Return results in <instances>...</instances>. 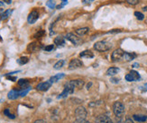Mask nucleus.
I'll list each match as a JSON object with an SVG mask.
<instances>
[{"label":"nucleus","mask_w":147,"mask_h":123,"mask_svg":"<svg viewBox=\"0 0 147 123\" xmlns=\"http://www.w3.org/2000/svg\"><path fill=\"white\" fill-rule=\"evenodd\" d=\"M52 86V83L50 81H47V82H42V83H40L39 85L36 86V89L38 91H42V92H44V91H47V90L51 87Z\"/></svg>","instance_id":"nucleus-10"},{"label":"nucleus","mask_w":147,"mask_h":123,"mask_svg":"<svg viewBox=\"0 0 147 123\" xmlns=\"http://www.w3.org/2000/svg\"><path fill=\"white\" fill-rule=\"evenodd\" d=\"M75 114L79 119H85L88 115V112L84 107H79L75 111Z\"/></svg>","instance_id":"nucleus-8"},{"label":"nucleus","mask_w":147,"mask_h":123,"mask_svg":"<svg viewBox=\"0 0 147 123\" xmlns=\"http://www.w3.org/2000/svg\"><path fill=\"white\" fill-rule=\"evenodd\" d=\"M66 39L71 41L72 44L76 45V46H77V45H80L82 43L81 39L80 37H77L74 33H71V32H69V33H68L66 35Z\"/></svg>","instance_id":"nucleus-5"},{"label":"nucleus","mask_w":147,"mask_h":123,"mask_svg":"<svg viewBox=\"0 0 147 123\" xmlns=\"http://www.w3.org/2000/svg\"><path fill=\"white\" fill-rule=\"evenodd\" d=\"M64 76V75L63 74H58V75H56V76H52L50 78V82L51 83H55V82H57V81H59L61 78H62V77Z\"/></svg>","instance_id":"nucleus-22"},{"label":"nucleus","mask_w":147,"mask_h":123,"mask_svg":"<svg viewBox=\"0 0 147 123\" xmlns=\"http://www.w3.org/2000/svg\"><path fill=\"white\" fill-rule=\"evenodd\" d=\"M96 123H113L111 119L107 115H100L96 119Z\"/></svg>","instance_id":"nucleus-11"},{"label":"nucleus","mask_w":147,"mask_h":123,"mask_svg":"<svg viewBox=\"0 0 147 123\" xmlns=\"http://www.w3.org/2000/svg\"><path fill=\"white\" fill-rule=\"evenodd\" d=\"M7 97H8V99H10V100H16V99L18 98V97H20V95H19V92L18 91H16V90H12V91H10L8 93Z\"/></svg>","instance_id":"nucleus-15"},{"label":"nucleus","mask_w":147,"mask_h":123,"mask_svg":"<svg viewBox=\"0 0 147 123\" xmlns=\"http://www.w3.org/2000/svg\"><path fill=\"white\" fill-rule=\"evenodd\" d=\"M133 118L135 120L139 121V122H144L147 120V116L145 115H134Z\"/></svg>","instance_id":"nucleus-21"},{"label":"nucleus","mask_w":147,"mask_h":123,"mask_svg":"<svg viewBox=\"0 0 147 123\" xmlns=\"http://www.w3.org/2000/svg\"><path fill=\"white\" fill-rule=\"evenodd\" d=\"M110 48H111V45L106 41H98L94 45V49L98 51H100V52H105V51H107L108 49H110Z\"/></svg>","instance_id":"nucleus-1"},{"label":"nucleus","mask_w":147,"mask_h":123,"mask_svg":"<svg viewBox=\"0 0 147 123\" xmlns=\"http://www.w3.org/2000/svg\"><path fill=\"white\" fill-rule=\"evenodd\" d=\"M80 56L81 57H84V59H92V57H94V54L92 51L90 50H84V51H82V52L80 54Z\"/></svg>","instance_id":"nucleus-13"},{"label":"nucleus","mask_w":147,"mask_h":123,"mask_svg":"<svg viewBox=\"0 0 147 123\" xmlns=\"http://www.w3.org/2000/svg\"><path fill=\"white\" fill-rule=\"evenodd\" d=\"M94 1V0H83V4H90Z\"/></svg>","instance_id":"nucleus-35"},{"label":"nucleus","mask_w":147,"mask_h":123,"mask_svg":"<svg viewBox=\"0 0 147 123\" xmlns=\"http://www.w3.org/2000/svg\"><path fill=\"white\" fill-rule=\"evenodd\" d=\"M145 86H147V84H145Z\"/></svg>","instance_id":"nucleus-48"},{"label":"nucleus","mask_w":147,"mask_h":123,"mask_svg":"<svg viewBox=\"0 0 147 123\" xmlns=\"http://www.w3.org/2000/svg\"><path fill=\"white\" fill-rule=\"evenodd\" d=\"M136 57V55L134 54V53H126V52H125L124 56H123V59L125 61H131V60H133L134 59H135Z\"/></svg>","instance_id":"nucleus-19"},{"label":"nucleus","mask_w":147,"mask_h":123,"mask_svg":"<svg viewBox=\"0 0 147 123\" xmlns=\"http://www.w3.org/2000/svg\"><path fill=\"white\" fill-rule=\"evenodd\" d=\"M120 123H123V122H120Z\"/></svg>","instance_id":"nucleus-49"},{"label":"nucleus","mask_w":147,"mask_h":123,"mask_svg":"<svg viewBox=\"0 0 147 123\" xmlns=\"http://www.w3.org/2000/svg\"><path fill=\"white\" fill-rule=\"evenodd\" d=\"M74 89H75V87L71 85V82H68L66 85H65V86H64V90H63L62 93L58 96V98L59 99H61V98H65V97H67L69 94H73Z\"/></svg>","instance_id":"nucleus-3"},{"label":"nucleus","mask_w":147,"mask_h":123,"mask_svg":"<svg viewBox=\"0 0 147 123\" xmlns=\"http://www.w3.org/2000/svg\"><path fill=\"white\" fill-rule=\"evenodd\" d=\"M28 61H29V59L27 57H20V59H17V63L20 64V65H24V64H26Z\"/></svg>","instance_id":"nucleus-25"},{"label":"nucleus","mask_w":147,"mask_h":123,"mask_svg":"<svg viewBox=\"0 0 147 123\" xmlns=\"http://www.w3.org/2000/svg\"><path fill=\"white\" fill-rule=\"evenodd\" d=\"M89 29L88 27H84V28H80L78 30H76V33L80 35V36H83V35H85L87 34L88 32Z\"/></svg>","instance_id":"nucleus-20"},{"label":"nucleus","mask_w":147,"mask_h":123,"mask_svg":"<svg viewBox=\"0 0 147 123\" xmlns=\"http://www.w3.org/2000/svg\"><path fill=\"white\" fill-rule=\"evenodd\" d=\"M133 67H134V68H138V67H139V64H138V63H135V64L133 65Z\"/></svg>","instance_id":"nucleus-42"},{"label":"nucleus","mask_w":147,"mask_h":123,"mask_svg":"<svg viewBox=\"0 0 147 123\" xmlns=\"http://www.w3.org/2000/svg\"><path fill=\"white\" fill-rule=\"evenodd\" d=\"M2 41V38H1V36H0V41Z\"/></svg>","instance_id":"nucleus-47"},{"label":"nucleus","mask_w":147,"mask_h":123,"mask_svg":"<svg viewBox=\"0 0 147 123\" xmlns=\"http://www.w3.org/2000/svg\"><path fill=\"white\" fill-rule=\"evenodd\" d=\"M46 5L48 6L49 8L53 9L55 7V2L53 1V0H49V1L46 3Z\"/></svg>","instance_id":"nucleus-29"},{"label":"nucleus","mask_w":147,"mask_h":123,"mask_svg":"<svg viewBox=\"0 0 147 123\" xmlns=\"http://www.w3.org/2000/svg\"><path fill=\"white\" fill-rule=\"evenodd\" d=\"M113 111H114L115 115H116L117 118H120V117H122L125 112V106L122 102H116L113 105Z\"/></svg>","instance_id":"nucleus-2"},{"label":"nucleus","mask_w":147,"mask_h":123,"mask_svg":"<svg viewBox=\"0 0 147 123\" xmlns=\"http://www.w3.org/2000/svg\"><path fill=\"white\" fill-rule=\"evenodd\" d=\"M43 35H44V31H39L36 32V33L34 34V37L35 38H41Z\"/></svg>","instance_id":"nucleus-33"},{"label":"nucleus","mask_w":147,"mask_h":123,"mask_svg":"<svg viewBox=\"0 0 147 123\" xmlns=\"http://www.w3.org/2000/svg\"><path fill=\"white\" fill-rule=\"evenodd\" d=\"M34 123H46V121L43 120H37L34 121Z\"/></svg>","instance_id":"nucleus-37"},{"label":"nucleus","mask_w":147,"mask_h":123,"mask_svg":"<svg viewBox=\"0 0 147 123\" xmlns=\"http://www.w3.org/2000/svg\"><path fill=\"white\" fill-rule=\"evenodd\" d=\"M31 90V87H29V88H27V89H24V90H22V91H19V95H20L21 97H23V96H25L27 94H28V92Z\"/></svg>","instance_id":"nucleus-27"},{"label":"nucleus","mask_w":147,"mask_h":123,"mask_svg":"<svg viewBox=\"0 0 147 123\" xmlns=\"http://www.w3.org/2000/svg\"><path fill=\"white\" fill-rule=\"evenodd\" d=\"M54 49H55V46H54V45H48V46H46L45 48H44V50H45V51H48V52H50V51H53Z\"/></svg>","instance_id":"nucleus-31"},{"label":"nucleus","mask_w":147,"mask_h":123,"mask_svg":"<svg viewBox=\"0 0 147 123\" xmlns=\"http://www.w3.org/2000/svg\"><path fill=\"white\" fill-rule=\"evenodd\" d=\"M4 1H5L6 4H8V5H10V4L12 3V0H4Z\"/></svg>","instance_id":"nucleus-41"},{"label":"nucleus","mask_w":147,"mask_h":123,"mask_svg":"<svg viewBox=\"0 0 147 123\" xmlns=\"http://www.w3.org/2000/svg\"><path fill=\"white\" fill-rule=\"evenodd\" d=\"M143 10L144 11H147V6H144V7L143 8Z\"/></svg>","instance_id":"nucleus-45"},{"label":"nucleus","mask_w":147,"mask_h":123,"mask_svg":"<svg viewBox=\"0 0 147 123\" xmlns=\"http://www.w3.org/2000/svg\"><path fill=\"white\" fill-rule=\"evenodd\" d=\"M124 53L125 51H123L121 49H117L114 51V52L112 53V61L114 62H117V61H119L120 59H123V56H124Z\"/></svg>","instance_id":"nucleus-6"},{"label":"nucleus","mask_w":147,"mask_h":123,"mask_svg":"<svg viewBox=\"0 0 147 123\" xmlns=\"http://www.w3.org/2000/svg\"><path fill=\"white\" fill-rule=\"evenodd\" d=\"M125 123H135V122H134L131 119H129V118H128V119H126V120H125Z\"/></svg>","instance_id":"nucleus-40"},{"label":"nucleus","mask_w":147,"mask_h":123,"mask_svg":"<svg viewBox=\"0 0 147 123\" xmlns=\"http://www.w3.org/2000/svg\"><path fill=\"white\" fill-rule=\"evenodd\" d=\"M69 82H71V85H72L74 87L81 88L83 86H84V81H83V80H80V79L71 80V81H69Z\"/></svg>","instance_id":"nucleus-16"},{"label":"nucleus","mask_w":147,"mask_h":123,"mask_svg":"<svg viewBox=\"0 0 147 123\" xmlns=\"http://www.w3.org/2000/svg\"><path fill=\"white\" fill-rule=\"evenodd\" d=\"M120 31H121L120 30H113V31H108L107 33H115V32H120Z\"/></svg>","instance_id":"nucleus-38"},{"label":"nucleus","mask_w":147,"mask_h":123,"mask_svg":"<svg viewBox=\"0 0 147 123\" xmlns=\"http://www.w3.org/2000/svg\"><path fill=\"white\" fill-rule=\"evenodd\" d=\"M140 1H141V0H126V2L132 5H136L137 4H139Z\"/></svg>","instance_id":"nucleus-30"},{"label":"nucleus","mask_w":147,"mask_h":123,"mask_svg":"<svg viewBox=\"0 0 147 123\" xmlns=\"http://www.w3.org/2000/svg\"><path fill=\"white\" fill-rule=\"evenodd\" d=\"M4 6V3L2 1H0V7H3Z\"/></svg>","instance_id":"nucleus-44"},{"label":"nucleus","mask_w":147,"mask_h":123,"mask_svg":"<svg viewBox=\"0 0 147 123\" xmlns=\"http://www.w3.org/2000/svg\"><path fill=\"white\" fill-rule=\"evenodd\" d=\"M119 71L120 69L118 68H108L107 71V76H116L117 73H119Z\"/></svg>","instance_id":"nucleus-14"},{"label":"nucleus","mask_w":147,"mask_h":123,"mask_svg":"<svg viewBox=\"0 0 147 123\" xmlns=\"http://www.w3.org/2000/svg\"><path fill=\"white\" fill-rule=\"evenodd\" d=\"M18 85L22 87L23 90L27 89V88L30 87V86H29V82H28L26 79H20V80L18 81Z\"/></svg>","instance_id":"nucleus-18"},{"label":"nucleus","mask_w":147,"mask_h":123,"mask_svg":"<svg viewBox=\"0 0 147 123\" xmlns=\"http://www.w3.org/2000/svg\"><path fill=\"white\" fill-rule=\"evenodd\" d=\"M54 43L57 45V46H64L65 44V40L64 38L61 36H58L54 39Z\"/></svg>","instance_id":"nucleus-17"},{"label":"nucleus","mask_w":147,"mask_h":123,"mask_svg":"<svg viewBox=\"0 0 147 123\" xmlns=\"http://www.w3.org/2000/svg\"><path fill=\"white\" fill-rule=\"evenodd\" d=\"M66 4H67V3H61V5H57V6H56V8H57V9H61V8H62V7H63V6H64V5H65Z\"/></svg>","instance_id":"nucleus-34"},{"label":"nucleus","mask_w":147,"mask_h":123,"mask_svg":"<svg viewBox=\"0 0 147 123\" xmlns=\"http://www.w3.org/2000/svg\"><path fill=\"white\" fill-rule=\"evenodd\" d=\"M135 15H136V17L138 19L139 21H142V20H144V15L142 14L141 12H135Z\"/></svg>","instance_id":"nucleus-26"},{"label":"nucleus","mask_w":147,"mask_h":123,"mask_svg":"<svg viewBox=\"0 0 147 123\" xmlns=\"http://www.w3.org/2000/svg\"><path fill=\"white\" fill-rule=\"evenodd\" d=\"M12 12H13V10H10V9L5 10V11L3 13V14L1 15V20H5V19L7 18V17L12 14Z\"/></svg>","instance_id":"nucleus-23"},{"label":"nucleus","mask_w":147,"mask_h":123,"mask_svg":"<svg viewBox=\"0 0 147 123\" xmlns=\"http://www.w3.org/2000/svg\"><path fill=\"white\" fill-rule=\"evenodd\" d=\"M82 62L81 60H80L79 59H73L71 63L69 65V69L71 70H73V69H76V68H80L82 67Z\"/></svg>","instance_id":"nucleus-9"},{"label":"nucleus","mask_w":147,"mask_h":123,"mask_svg":"<svg viewBox=\"0 0 147 123\" xmlns=\"http://www.w3.org/2000/svg\"><path fill=\"white\" fill-rule=\"evenodd\" d=\"M140 78H141V76H140L139 73L135 70H131L130 73L125 76V80L128 81V82L138 81V80H140Z\"/></svg>","instance_id":"nucleus-4"},{"label":"nucleus","mask_w":147,"mask_h":123,"mask_svg":"<svg viewBox=\"0 0 147 123\" xmlns=\"http://www.w3.org/2000/svg\"><path fill=\"white\" fill-rule=\"evenodd\" d=\"M118 80H119L118 78H112L111 79V83H116L117 84V83H118Z\"/></svg>","instance_id":"nucleus-39"},{"label":"nucleus","mask_w":147,"mask_h":123,"mask_svg":"<svg viewBox=\"0 0 147 123\" xmlns=\"http://www.w3.org/2000/svg\"><path fill=\"white\" fill-rule=\"evenodd\" d=\"M73 123H90V122L87 120L86 119H77Z\"/></svg>","instance_id":"nucleus-32"},{"label":"nucleus","mask_w":147,"mask_h":123,"mask_svg":"<svg viewBox=\"0 0 147 123\" xmlns=\"http://www.w3.org/2000/svg\"><path fill=\"white\" fill-rule=\"evenodd\" d=\"M64 63H65V61L64 60H59L57 63H55V65H54V69H56V70H59V69H61L62 67H63V65H64Z\"/></svg>","instance_id":"nucleus-24"},{"label":"nucleus","mask_w":147,"mask_h":123,"mask_svg":"<svg viewBox=\"0 0 147 123\" xmlns=\"http://www.w3.org/2000/svg\"><path fill=\"white\" fill-rule=\"evenodd\" d=\"M7 78L9 79V80H11V81H16V76H7Z\"/></svg>","instance_id":"nucleus-36"},{"label":"nucleus","mask_w":147,"mask_h":123,"mask_svg":"<svg viewBox=\"0 0 147 123\" xmlns=\"http://www.w3.org/2000/svg\"><path fill=\"white\" fill-rule=\"evenodd\" d=\"M42 48V46L37 42H32L29 44V46L27 48L28 51L29 52H35V51H37L38 49H40Z\"/></svg>","instance_id":"nucleus-12"},{"label":"nucleus","mask_w":147,"mask_h":123,"mask_svg":"<svg viewBox=\"0 0 147 123\" xmlns=\"http://www.w3.org/2000/svg\"><path fill=\"white\" fill-rule=\"evenodd\" d=\"M4 114L5 116H7V117L10 118V119H15V115L14 114H11L9 112V109H5V111H4Z\"/></svg>","instance_id":"nucleus-28"},{"label":"nucleus","mask_w":147,"mask_h":123,"mask_svg":"<svg viewBox=\"0 0 147 123\" xmlns=\"http://www.w3.org/2000/svg\"><path fill=\"white\" fill-rule=\"evenodd\" d=\"M92 86V84H91V83H88V84L87 88H88V89H89V88H90V86Z\"/></svg>","instance_id":"nucleus-43"},{"label":"nucleus","mask_w":147,"mask_h":123,"mask_svg":"<svg viewBox=\"0 0 147 123\" xmlns=\"http://www.w3.org/2000/svg\"><path fill=\"white\" fill-rule=\"evenodd\" d=\"M61 1H62L63 3H67V1H68V0H61Z\"/></svg>","instance_id":"nucleus-46"},{"label":"nucleus","mask_w":147,"mask_h":123,"mask_svg":"<svg viewBox=\"0 0 147 123\" xmlns=\"http://www.w3.org/2000/svg\"><path fill=\"white\" fill-rule=\"evenodd\" d=\"M38 18H39V13H38L36 10H34L29 14V15L27 17V22L30 24H33L38 20Z\"/></svg>","instance_id":"nucleus-7"}]
</instances>
